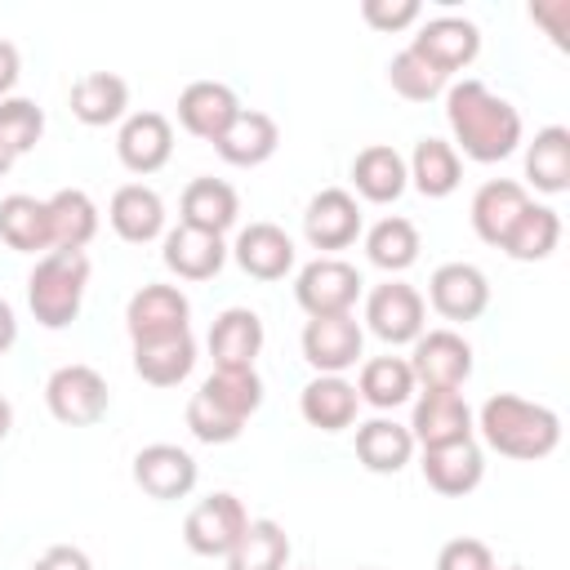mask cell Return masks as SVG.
Wrapping results in <instances>:
<instances>
[{"label":"cell","instance_id":"15","mask_svg":"<svg viewBox=\"0 0 570 570\" xmlns=\"http://www.w3.org/2000/svg\"><path fill=\"white\" fill-rule=\"evenodd\" d=\"M116 156L138 178L165 169L169 156H174V125H169V116H160V111H129L120 120V134H116Z\"/></svg>","mask_w":570,"mask_h":570},{"label":"cell","instance_id":"18","mask_svg":"<svg viewBox=\"0 0 570 570\" xmlns=\"http://www.w3.org/2000/svg\"><path fill=\"white\" fill-rule=\"evenodd\" d=\"M227 254L254 281H285L294 272V240L276 223H249V227H240V236H236V245Z\"/></svg>","mask_w":570,"mask_h":570},{"label":"cell","instance_id":"40","mask_svg":"<svg viewBox=\"0 0 570 570\" xmlns=\"http://www.w3.org/2000/svg\"><path fill=\"white\" fill-rule=\"evenodd\" d=\"M40 138H45V111L31 98H18V94L0 98V142H4V151L18 160Z\"/></svg>","mask_w":570,"mask_h":570},{"label":"cell","instance_id":"25","mask_svg":"<svg viewBox=\"0 0 570 570\" xmlns=\"http://www.w3.org/2000/svg\"><path fill=\"white\" fill-rule=\"evenodd\" d=\"M356 410H361L356 383H347L343 374H316L298 392V414L316 432H343V428H352L356 423Z\"/></svg>","mask_w":570,"mask_h":570},{"label":"cell","instance_id":"42","mask_svg":"<svg viewBox=\"0 0 570 570\" xmlns=\"http://www.w3.org/2000/svg\"><path fill=\"white\" fill-rule=\"evenodd\" d=\"M187 428H191V436L205 441V445H232V441L245 432V423H236V419H227L223 410H214L200 392L187 401Z\"/></svg>","mask_w":570,"mask_h":570},{"label":"cell","instance_id":"31","mask_svg":"<svg viewBox=\"0 0 570 570\" xmlns=\"http://www.w3.org/2000/svg\"><path fill=\"white\" fill-rule=\"evenodd\" d=\"M405 174H410V183H414L419 196L445 200L463 183V160H459V151L445 138H419L414 151H410V160H405Z\"/></svg>","mask_w":570,"mask_h":570},{"label":"cell","instance_id":"38","mask_svg":"<svg viewBox=\"0 0 570 570\" xmlns=\"http://www.w3.org/2000/svg\"><path fill=\"white\" fill-rule=\"evenodd\" d=\"M223 561H227V570H285V561H289V534H285L281 521L254 517L245 525V534L236 539V548Z\"/></svg>","mask_w":570,"mask_h":570},{"label":"cell","instance_id":"14","mask_svg":"<svg viewBox=\"0 0 570 570\" xmlns=\"http://www.w3.org/2000/svg\"><path fill=\"white\" fill-rule=\"evenodd\" d=\"M303 361L316 370V374H343L361 361V347H365V330L361 321L347 312V316H316L303 325Z\"/></svg>","mask_w":570,"mask_h":570},{"label":"cell","instance_id":"35","mask_svg":"<svg viewBox=\"0 0 570 570\" xmlns=\"http://www.w3.org/2000/svg\"><path fill=\"white\" fill-rule=\"evenodd\" d=\"M419 249H423L419 227H414L410 218H401V214H387V218H379V223L365 232V258H370L379 272H387V276L410 272V267L419 263Z\"/></svg>","mask_w":570,"mask_h":570},{"label":"cell","instance_id":"29","mask_svg":"<svg viewBox=\"0 0 570 570\" xmlns=\"http://www.w3.org/2000/svg\"><path fill=\"white\" fill-rule=\"evenodd\" d=\"M414 450H419V445H414L410 428L396 423V419H387V414H379V419H370V423H356V459H361V468L374 472V476L401 472V468L414 459Z\"/></svg>","mask_w":570,"mask_h":570},{"label":"cell","instance_id":"24","mask_svg":"<svg viewBox=\"0 0 570 570\" xmlns=\"http://www.w3.org/2000/svg\"><path fill=\"white\" fill-rule=\"evenodd\" d=\"M525 205H530V191H525L517 178H490V183H481L476 196H472V209H468L472 232H476L485 245L499 249Z\"/></svg>","mask_w":570,"mask_h":570},{"label":"cell","instance_id":"1","mask_svg":"<svg viewBox=\"0 0 570 570\" xmlns=\"http://www.w3.org/2000/svg\"><path fill=\"white\" fill-rule=\"evenodd\" d=\"M445 125L454 134L450 147L476 165L508 160L521 147V111L485 80H459L445 89Z\"/></svg>","mask_w":570,"mask_h":570},{"label":"cell","instance_id":"10","mask_svg":"<svg viewBox=\"0 0 570 570\" xmlns=\"http://www.w3.org/2000/svg\"><path fill=\"white\" fill-rule=\"evenodd\" d=\"M200 481V468L196 459L183 450V445H169V441H151L134 454V485L156 499V503H174V499H187Z\"/></svg>","mask_w":570,"mask_h":570},{"label":"cell","instance_id":"43","mask_svg":"<svg viewBox=\"0 0 570 570\" xmlns=\"http://www.w3.org/2000/svg\"><path fill=\"white\" fill-rule=\"evenodd\" d=\"M361 18L365 27L392 36V31H405L423 18V4L419 0H361Z\"/></svg>","mask_w":570,"mask_h":570},{"label":"cell","instance_id":"34","mask_svg":"<svg viewBox=\"0 0 570 570\" xmlns=\"http://www.w3.org/2000/svg\"><path fill=\"white\" fill-rule=\"evenodd\" d=\"M49 209V236H53V249H85L94 236H98V205L89 191L80 187H62L45 200Z\"/></svg>","mask_w":570,"mask_h":570},{"label":"cell","instance_id":"4","mask_svg":"<svg viewBox=\"0 0 570 570\" xmlns=\"http://www.w3.org/2000/svg\"><path fill=\"white\" fill-rule=\"evenodd\" d=\"M365 281L347 258H312L307 267H298L294 276V303L307 312V321L316 316H347L361 298Z\"/></svg>","mask_w":570,"mask_h":570},{"label":"cell","instance_id":"30","mask_svg":"<svg viewBox=\"0 0 570 570\" xmlns=\"http://www.w3.org/2000/svg\"><path fill=\"white\" fill-rule=\"evenodd\" d=\"M525 183L543 196L570 191V129L566 125H543L525 142Z\"/></svg>","mask_w":570,"mask_h":570},{"label":"cell","instance_id":"51","mask_svg":"<svg viewBox=\"0 0 570 570\" xmlns=\"http://www.w3.org/2000/svg\"><path fill=\"white\" fill-rule=\"evenodd\" d=\"M490 570H521V566H490Z\"/></svg>","mask_w":570,"mask_h":570},{"label":"cell","instance_id":"44","mask_svg":"<svg viewBox=\"0 0 570 570\" xmlns=\"http://www.w3.org/2000/svg\"><path fill=\"white\" fill-rule=\"evenodd\" d=\"M494 566V552L490 543L463 534V539H450L441 552H436V570H490Z\"/></svg>","mask_w":570,"mask_h":570},{"label":"cell","instance_id":"20","mask_svg":"<svg viewBox=\"0 0 570 570\" xmlns=\"http://www.w3.org/2000/svg\"><path fill=\"white\" fill-rule=\"evenodd\" d=\"M160 258L178 281H214L227 263V245L214 232H196L178 223L160 236Z\"/></svg>","mask_w":570,"mask_h":570},{"label":"cell","instance_id":"8","mask_svg":"<svg viewBox=\"0 0 570 570\" xmlns=\"http://www.w3.org/2000/svg\"><path fill=\"white\" fill-rule=\"evenodd\" d=\"M365 325L374 338H383L387 347H401V343H414L428 325V303L414 285L387 276L383 285H374L365 294Z\"/></svg>","mask_w":570,"mask_h":570},{"label":"cell","instance_id":"23","mask_svg":"<svg viewBox=\"0 0 570 570\" xmlns=\"http://www.w3.org/2000/svg\"><path fill=\"white\" fill-rule=\"evenodd\" d=\"M276 147H281V125H276L267 111H254V107H240L236 120H232V125L218 134V142H214V151H218L227 165H236V169H254V165L272 160Z\"/></svg>","mask_w":570,"mask_h":570},{"label":"cell","instance_id":"50","mask_svg":"<svg viewBox=\"0 0 570 570\" xmlns=\"http://www.w3.org/2000/svg\"><path fill=\"white\" fill-rule=\"evenodd\" d=\"M9 169H13V156H9V151H4V142H0V178H4Z\"/></svg>","mask_w":570,"mask_h":570},{"label":"cell","instance_id":"45","mask_svg":"<svg viewBox=\"0 0 570 570\" xmlns=\"http://www.w3.org/2000/svg\"><path fill=\"white\" fill-rule=\"evenodd\" d=\"M31 570H94V561H89V552L76 548V543H53V548H45V552L31 561Z\"/></svg>","mask_w":570,"mask_h":570},{"label":"cell","instance_id":"12","mask_svg":"<svg viewBox=\"0 0 570 570\" xmlns=\"http://www.w3.org/2000/svg\"><path fill=\"white\" fill-rule=\"evenodd\" d=\"M423 303H432L436 316L468 325L490 307V281L476 263H441L428 276V298Z\"/></svg>","mask_w":570,"mask_h":570},{"label":"cell","instance_id":"9","mask_svg":"<svg viewBox=\"0 0 570 570\" xmlns=\"http://www.w3.org/2000/svg\"><path fill=\"white\" fill-rule=\"evenodd\" d=\"M245 525H249L245 503L232 490H214L183 517V543L196 557H227L245 534Z\"/></svg>","mask_w":570,"mask_h":570},{"label":"cell","instance_id":"33","mask_svg":"<svg viewBox=\"0 0 570 570\" xmlns=\"http://www.w3.org/2000/svg\"><path fill=\"white\" fill-rule=\"evenodd\" d=\"M0 240L18 254H49L53 236H49V209L45 200L13 191L0 200Z\"/></svg>","mask_w":570,"mask_h":570},{"label":"cell","instance_id":"49","mask_svg":"<svg viewBox=\"0 0 570 570\" xmlns=\"http://www.w3.org/2000/svg\"><path fill=\"white\" fill-rule=\"evenodd\" d=\"M9 432H13V405H9L4 396H0V441H4Z\"/></svg>","mask_w":570,"mask_h":570},{"label":"cell","instance_id":"22","mask_svg":"<svg viewBox=\"0 0 570 570\" xmlns=\"http://www.w3.org/2000/svg\"><path fill=\"white\" fill-rule=\"evenodd\" d=\"M423 481L445 494V499H463L485 481V454L476 441H454V445H436L423 450Z\"/></svg>","mask_w":570,"mask_h":570},{"label":"cell","instance_id":"27","mask_svg":"<svg viewBox=\"0 0 570 570\" xmlns=\"http://www.w3.org/2000/svg\"><path fill=\"white\" fill-rule=\"evenodd\" d=\"M236 218H240V196H236L232 183H223V178H191L183 187V200H178V223L183 227L223 236Z\"/></svg>","mask_w":570,"mask_h":570},{"label":"cell","instance_id":"52","mask_svg":"<svg viewBox=\"0 0 570 570\" xmlns=\"http://www.w3.org/2000/svg\"><path fill=\"white\" fill-rule=\"evenodd\" d=\"M361 570H379V566H361Z\"/></svg>","mask_w":570,"mask_h":570},{"label":"cell","instance_id":"3","mask_svg":"<svg viewBox=\"0 0 570 570\" xmlns=\"http://www.w3.org/2000/svg\"><path fill=\"white\" fill-rule=\"evenodd\" d=\"M85 289H89L85 249H49L36 258V267L27 276V307H31L36 325L67 330L85 307Z\"/></svg>","mask_w":570,"mask_h":570},{"label":"cell","instance_id":"32","mask_svg":"<svg viewBox=\"0 0 570 570\" xmlns=\"http://www.w3.org/2000/svg\"><path fill=\"white\" fill-rule=\"evenodd\" d=\"M196 370V338L187 334H169V338H151V343H134V374L151 387H178L187 374Z\"/></svg>","mask_w":570,"mask_h":570},{"label":"cell","instance_id":"13","mask_svg":"<svg viewBox=\"0 0 570 570\" xmlns=\"http://www.w3.org/2000/svg\"><path fill=\"white\" fill-rule=\"evenodd\" d=\"M187 321H191V303L178 285H142L125 303V330H129L134 343L187 334Z\"/></svg>","mask_w":570,"mask_h":570},{"label":"cell","instance_id":"39","mask_svg":"<svg viewBox=\"0 0 570 570\" xmlns=\"http://www.w3.org/2000/svg\"><path fill=\"white\" fill-rule=\"evenodd\" d=\"M200 396L214 410H223L227 419L249 423V414H258V405H263V379H258V370H214L200 383Z\"/></svg>","mask_w":570,"mask_h":570},{"label":"cell","instance_id":"37","mask_svg":"<svg viewBox=\"0 0 570 570\" xmlns=\"http://www.w3.org/2000/svg\"><path fill=\"white\" fill-rule=\"evenodd\" d=\"M561 245V214L552 205H525L521 218L512 223V232L503 236V254L517 258V263H543L552 249Z\"/></svg>","mask_w":570,"mask_h":570},{"label":"cell","instance_id":"36","mask_svg":"<svg viewBox=\"0 0 570 570\" xmlns=\"http://www.w3.org/2000/svg\"><path fill=\"white\" fill-rule=\"evenodd\" d=\"M414 392H419V383H414V370L405 356H370L356 374V396L383 414L405 405Z\"/></svg>","mask_w":570,"mask_h":570},{"label":"cell","instance_id":"5","mask_svg":"<svg viewBox=\"0 0 570 570\" xmlns=\"http://www.w3.org/2000/svg\"><path fill=\"white\" fill-rule=\"evenodd\" d=\"M45 405L58 423L67 428H89L98 423L107 410H111V392H107V379L94 370V365H58L49 379H45Z\"/></svg>","mask_w":570,"mask_h":570},{"label":"cell","instance_id":"17","mask_svg":"<svg viewBox=\"0 0 570 570\" xmlns=\"http://www.w3.org/2000/svg\"><path fill=\"white\" fill-rule=\"evenodd\" d=\"M236 111H240V98L223 80H191L178 94V125L200 142H218V134L236 120Z\"/></svg>","mask_w":570,"mask_h":570},{"label":"cell","instance_id":"28","mask_svg":"<svg viewBox=\"0 0 570 570\" xmlns=\"http://www.w3.org/2000/svg\"><path fill=\"white\" fill-rule=\"evenodd\" d=\"M71 116L89 129H102V125H116L129 116V85L125 76L116 71H85L76 85H71Z\"/></svg>","mask_w":570,"mask_h":570},{"label":"cell","instance_id":"16","mask_svg":"<svg viewBox=\"0 0 570 570\" xmlns=\"http://www.w3.org/2000/svg\"><path fill=\"white\" fill-rule=\"evenodd\" d=\"M405 428H410V436H414L419 450H436V445L472 441V432H476L463 392H419L414 414H410Z\"/></svg>","mask_w":570,"mask_h":570},{"label":"cell","instance_id":"7","mask_svg":"<svg viewBox=\"0 0 570 570\" xmlns=\"http://www.w3.org/2000/svg\"><path fill=\"white\" fill-rule=\"evenodd\" d=\"M405 49H410V53H419L432 71H441V76L450 80L454 71H463V67H472V62H476V53H481V27H476L472 18L441 13V18L419 22V31L410 36V45H405Z\"/></svg>","mask_w":570,"mask_h":570},{"label":"cell","instance_id":"41","mask_svg":"<svg viewBox=\"0 0 570 570\" xmlns=\"http://www.w3.org/2000/svg\"><path fill=\"white\" fill-rule=\"evenodd\" d=\"M387 85L405 98V102H432V98H441L445 89H450V80L441 76V71H432L419 53H410V49H401V53H392V62H387Z\"/></svg>","mask_w":570,"mask_h":570},{"label":"cell","instance_id":"19","mask_svg":"<svg viewBox=\"0 0 570 570\" xmlns=\"http://www.w3.org/2000/svg\"><path fill=\"white\" fill-rule=\"evenodd\" d=\"M263 316L254 307H227L214 316L209 325V356L214 370H254L258 352H263Z\"/></svg>","mask_w":570,"mask_h":570},{"label":"cell","instance_id":"46","mask_svg":"<svg viewBox=\"0 0 570 570\" xmlns=\"http://www.w3.org/2000/svg\"><path fill=\"white\" fill-rule=\"evenodd\" d=\"M530 18L548 27V36L561 45L566 40V18H570V0H552V4H530Z\"/></svg>","mask_w":570,"mask_h":570},{"label":"cell","instance_id":"11","mask_svg":"<svg viewBox=\"0 0 570 570\" xmlns=\"http://www.w3.org/2000/svg\"><path fill=\"white\" fill-rule=\"evenodd\" d=\"M303 236L321 258H334V249H347L361 236V205L347 187H325L303 209Z\"/></svg>","mask_w":570,"mask_h":570},{"label":"cell","instance_id":"48","mask_svg":"<svg viewBox=\"0 0 570 570\" xmlns=\"http://www.w3.org/2000/svg\"><path fill=\"white\" fill-rule=\"evenodd\" d=\"M13 343H18V316H13V307L0 298V356H4Z\"/></svg>","mask_w":570,"mask_h":570},{"label":"cell","instance_id":"47","mask_svg":"<svg viewBox=\"0 0 570 570\" xmlns=\"http://www.w3.org/2000/svg\"><path fill=\"white\" fill-rule=\"evenodd\" d=\"M18 76H22V53H18V45L0 40V98H9V94H13Z\"/></svg>","mask_w":570,"mask_h":570},{"label":"cell","instance_id":"2","mask_svg":"<svg viewBox=\"0 0 570 570\" xmlns=\"http://www.w3.org/2000/svg\"><path fill=\"white\" fill-rule=\"evenodd\" d=\"M472 423H476V432L485 436V445L494 454L517 459V463L548 459L561 445V419H557V410H548L539 401H525L517 392H494Z\"/></svg>","mask_w":570,"mask_h":570},{"label":"cell","instance_id":"6","mask_svg":"<svg viewBox=\"0 0 570 570\" xmlns=\"http://www.w3.org/2000/svg\"><path fill=\"white\" fill-rule=\"evenodd\" d=\"M410 347V370L423 392H459L472 379V343L459 330H423Z\"/></svg>","mask_w":570,"mask_h":570},{"label":"cell","instance_id":"26","mask_svg":"<svg viewBox=\"0 0 570 570\" xmlns=\"http://www.w3.org/2000/svg\"><path fill=\"white\" fill-rule=\"evenodd\" d=\"M352 187L361 200L370 205H392L401 200V191L410 187V174H405V156L387 142H370L352 156Z\"/></svg>","mask_w":570,"mask_h":570},{"label":"cell","instance_id":"21","mask_svg":"<svg viewBox=\"0 0 570 570\" xmlns=\"http://www.w3.org/2000/svg\"><path fill=\"white\" fill-rule=\"evenodd\" d=\"M107 223L120 240L129 245H147L156 236H165V200L156 187L147 183H125L111 191V205H107Z\"/></svg>","mask_w":570,"mask_h":570}]
</instances>
